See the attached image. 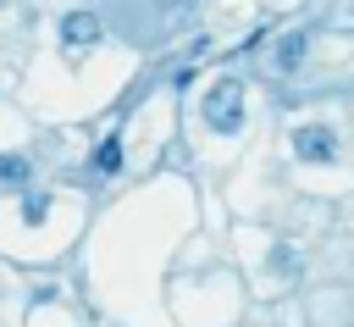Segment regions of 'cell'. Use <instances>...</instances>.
<instances>
[{
    "label": "cell",
    "mask_w": 354,
    "mask_h": 327,
    "mask_svg": "<svg viewBox=\"0 0 354 327\" xmlns=\"http://www.w3.org/2000/svg\"><path fill=\"white\" fill-rule=\"evenodd\" d=\"M304 50H310V33H304V28H293V33H282V39H277L271 67H277V72H299V67H304Z\"/></svg>",
    "instance_id": "5b68a950"
},
{
    "label": "cell",
    "mask_w": 354,
    "mask_h": 327,
    "mask_svg": "<svg viewBox=\"0 0 354 327\" xmlns=\"http://www.w3.org/2000/svg\"><path fill=\"white\" fill-rule=\"evenodd\" d=\"M22 216H28V222H39V216H44V194H28V205H22Z\"/></svg>",
    "instance_id": "ba28073f"
},
{
    "label": "cell",
    "mask_w": 354,
    "mask_h": 327,
    "mask_svg": "<svg viewBox=\"0 0 354 327\" xmlns=\"http://www.w3.org/2000/svg\"><path fill=\"white\" fill-rule=\"evenodd\" d=\"M28 155H17V150H0V183H28Z\"/></svg>",
    "instance_id": "8992f818"
},
{
    "label": "cell",
    "mask_w": 354,
    "mask_h": 327,
    "mask_svg": "<svg viewBox=\"0 0 354 327\" xmlns=\"http://www.w3.org/2000/svg\"><path fill=\"white\" fill-rule=\"evenodd\" d=\"M100 33H105L100 11H66V17H61V39H66V50H83V44H94Z\"/></svg>",
    "instance_id": "3957f363"
},
{
    "label": "cell",
    "mask_w": 354,
    "mask_h": 327,
    "mask_svg": "<svg viewBox=\"0 0 354 327\" xmlns=\"http://www.w3.org/2000/svg\"><path fill=\"white\" fill-rule=\"evenodd\" d=\"M205 122H210L216 133H238V127H243V83H238V78H221V83L210 89Z\"/></svg>",
    "instance_id": "7a4b0ae2"
},
{
    "label": "cell",
    "mask_w": 354,
    "mask_h": 327,
    "mask_svg": "<svg viewBox=\"0 0 354 327\" xmlns=\"http://www.w3.org/2000/svg\"><path fill=\"white\" fill-rule=\"evenodd\" d=\"M293 155H299V161H332V155H337L332 127H299V133H293Z\"/></svg>",
    "instance_id": "277c9868"
},
{
    "label": "cell",
    "mask_w": 354,
    "mask_h": 327,
    "mask_svg": "<svg viewBox=\"0 0 354 327\" xmlns=\"http://www.w3.org/2000/svg\"><path fill=\"white\" fill-rule=\"evenodd\" d=\"M188 0H105V17L127 44H160L177 22H183Z\"/></svg>",
    "instance_id": "6da1fadb"
},
{
    "label": "cell",
    "mask_w": 354,
    "mask_h": 327,
    "mask_svg": "<svg viewBox=\"0 0 354 327\" xmlns=\"http://www.w3.org/2000/svg\"><path fill=\"white\" fill-rule=\"evenodd\" d=\"M94 166H100V172H116V166H122V150H116V139H105V144H100Z\"/></svg>",
    "instance_id": "52a82bcc"
}]
</instances>
